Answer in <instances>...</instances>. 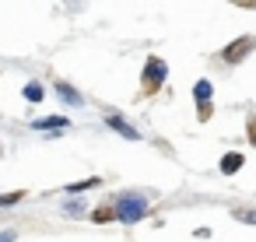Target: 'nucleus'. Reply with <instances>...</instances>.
I'll list each match as a JSON object with an SVG mask.
<instances>
[{
	"instance_id": "1",
	"label": "nucleus",
	"mask_w": 256,
	"mask_h": 242,
	"mask_svg": "<svg viewBox=\"0 0 256 242\" xmlns=\"http://www.w3.org/2000/svg\"><path fill=\"white\" fill-rule=\"evenodd\" d=\"M252 46H256V36H242L238 42H232V46H224V53H221V56H224L228 64H238V60H242V56H246V53H249Z\"/></svg>"
},
{
	"instance_id": "2",
	"label": "nucleus",
	"mask_w": 256,
	"mask_h": 242,
	"mask_svg": "<svg viewBox=\"0 0 256 242\" xmlns=\"http://www.w3.org/2000/svg\"><path fill=\"white\" fill-rule=\"evenodd\" d=\"M162 78H165V64H162V60H148V70H144V88H148V95L158 92Z\"/></svg>"
},
{
	"instance_id": "3",
	"label": "nucleus",
	"mask_w": 256,
	"mask_h": 242,
	"mask_svg": "<svg viewBox=\"0 0 256 242\" xmlns=\"http://www.w3.org/2000/svg\"><path fill=\"white\" fill-rule=\"evenodd\" d=\"M116 214H120L123 221H137V218L144 214V204H140V200H134V196H126V200H120Z\"/></svg>"
},
{
	"instance_id": "4",
	"label": "nucleus",
	"mask_w": 256,
	"mask_h": 242,
	"mask_svg": "<svg viewBox=\"0 0 256 242\" xmlns=\"http://www.w3.org/2000/svg\"><path fill=\"white\" fill-rule=\"evenodd\" d=\"M242 168V154H224L221 158V172H238Z\"/></svg>"
},
{
	"instance_id": "5",
	"label": "nucleus",
	"mask_w": 256,
	"mask_h": 242,
	"mask_svg": "<svg viewBox=\"0 0 256 242\" xmlns=\"http://www.w3.org/2000/svg\"><path fill=\"white\" fill-rule=\"evenodd\" d=\"M36 126H39V130H56V126H67V120H64V116H46V120H39Z\"/></svg>"
},
{
	"instance_id": "6",
	"label": "nucleus",
	"mask_w": 256,
	"mask_h": 242,
	"mask_svg": "<svg viewBox=\"0 0 256 242\" xmlns=\"http://www.w3.org/2000/svg\"><path fill=\"white\" fill-rule=\"evenodd\" d=\"M109 126H112V130H120V134H126V137H137V130H134V126H126L120 116H109Z\"/></svg>"
},
{
	"instance_id": "7",
	"label": "nucleus",
	"mask_w": 256,
	"mask_h": 242,
	"mask_svg": "<svg viewBox=\"0 0 256 242\" xmlns=\"http://www.w3.org/2000/svg\"><path fill=\"white\" fill-rule=\"evenodd\" d=\"M193 95H196L200 102H207V98H210V84H207V81H200V84L193 88Z\"/></svg>"
},
{
	"instance_id": "8",
	"label": "nucleus",
	"mask_w": 256,
	"mask_h": 242,
	"mask_svg": "<svg viewBox=\"0 0 256 242\" xmlns=\"http://www.w3.org/2000/svg\"><path fill=\"white\" fill-rule=\"evenodd\" d=\"M92 218H95V221H109V218H116V210H112V204H106V207H102V210H95Z\"/></svg>"
},
{
	"instance_id": "9",
	"label": "nucleus",
	"mask_w": 256,
	"mask_h": 242,
	"mask_svg": "<svg viewBox=\"0 0 256 242\" xmlns=\"http://www.w3.org/2000/svg\"><path fill=\"white\" fill-rule=\"evenodd\" d=\"M25 98H28V102H39V98H42V88H39V84H28V88H25Z\"/></svg>"
},
{
	"instance_id": "10",
	"label": "nucleus",
	"mask_w": 256,
	"mask_h": 242,
	"mask_svg": "<svg viewBox=\"0 0 256 242\" xmlns=\"http://www.w3.org/2000/svg\"><path fill=\"white\" fill-rule=\"evenodd\" d=\"M25 193H8V196H0V207H8V204H18Z\"/></svg>"
},
{
	"instance_id": "11",
	"label": "nucleus",
	"mask_w": 256,
	"mask_h": 242,
	"mask_svg": "<svg viewBox=\"0 0 256 242\" xmlns=\"http://www.w3.org/2000/svg\"><path fill=\"white\" fill-rule=\"evenodd\" d=\"M14 238V232H0V242H11Z\"/></svg>"
}]
</instances>
